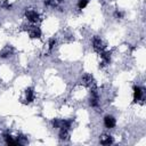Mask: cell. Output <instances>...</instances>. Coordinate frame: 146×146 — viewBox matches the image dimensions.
<instances>
[{
	"label": "cell",
	"instance_id": "1",
	"mask_svg": "<svg viewBox=\"0 0 146 146\" xmlns=\"http://www.w3.org/2000/svg\"><path fill=\"white\" fill-rule=\"evenodd\" d=\"M25 18L27 19V22L29 23H31V24H36V23H39L40 22V14L35 10V9H33V8H27L26 10H25Z\"/></svg>",
	"mask_w": 146,
	"mask_h": 146
},
{
	"label": "cell",
	"instance_id": "2",
	"mask_svg": "<svg viewBox=\"0 0 146 146\" xmlns=\"http://www.w3.org/2000/svg\"><path fill=\"white\" fill-rule=\"evenodd\" d=\"M91 44H92L94 50H95L96 52H98V54L106 49V44H105V42L103 41V39H102L100 36H97V35L92 38Z\"/></svg>",
	"mask_w": 146,
	"mask_h": 146
},
{
	"label": "cell",
	"instance_id": "3",
	"mask_svg": "<svg viewBox=\"0 0 146 146\" xmlns=\"http://www.w3.org/2000/svg\"><path fill=\"white\" fill-rule=\"evenodd\" d=\"M132 96H133V103H139L144 99V89L140 86H133L132 88Z\"/></svg>",
	"mask_w": 146,
	"mask_h": 146
},
{
	"label": "cell",
	"instance_id": "4",
	"mask_svg": "<svg viewBox=\"0 0 146 146\" xmlns=\"http://www.w3.org/2000/svg\"><path fill=\"white\" fill-rule=\"evenodd\" d=\"M103 123H104V127H105L106 129H113V128L116 125V120H115V117H114L113 115L107 114V115L104 116Z\"/></svg>",
	"mask_w": 146,
	"mask_h": 146
},
{
	"label": "cell",
	"instance_id": "5",
	"mask_svg": "<svg viewBox=\"0 0 146 146\" xmlns=\"http://www.w3.org/2000/svg\"><path fill=\"white\" fill-rule=\"evenodd\" d=\"M81 81H82V83H83L84 86H87V87H89V88H92V87L96 86V81H95L94 76H92L91 74H89V73L83 74L82 78H81Z\"/></svg>",
	"mask_w": 146,
	"mask_h": 146
},
{
	"label": "cell",
	"instance_id": "6",
	"mask_svg": "<svg viewBox=\"0 0 146 146\" xmlns=\"http://www.w3.org/2000/svg\"><path fill=\"white\" fill-rule=\"evenodd\" d=\"M29 35L31 39H40L42 36V32L36 25H32L29 29Z\"/></svg>",
	"mask_w": 146,
	"mask_h": 146
},
{
	"label": "cell",
	"instance_id": "7",
	"mask_svg": "<svg viewBox=\"0 0 146 146\" xmlns=\"http://www.w3.org/2000/svg\"><path fill=\"white\" fill-rule=\"evenodd\" d=\"M25 103L26 104H30V103H32V102H34L35 100V91H34V88H32V87H29V88H26V90H25Z\"/></svg>",
	"mask_w": 146,
	"mask_h": 146
},
{
	"label": "cell",
	"instance_id": "8",
	"mask_svg": "<svg viewBox=\"0 0 146 146\" xmlns=\"http://www.w3.org/2000/svg\"><path fill=\"white\" fill-rule=\"evenodd\" d=\"M113 141H114V140H113V137H112L111 135H107V133L102 135L100 138H99V143H100L102 145H105V146L113 144Z\"/></svg>",
	"mask_w": 146,
	"mask_h": 146
},
{
	"label": "cell",
	"instance_id": "9",
	"mask_svg": "<svg viewBox=\"0 0 146 146\" xmlns=\"http://www.w3.org/2000/svg\"><path fill=\"white\" fill-rule=\"evenodd\" d=\"M89 2H90V0H78V9H80V10H82V9H84L88 5H89Z\"/></svg>",
	"mask_w": 146,
	"mask_h": 146
},
{
	"label": "cell",
	"instance_id": "10",
	"mask_svg": "<svg viewBox=\"0 0 146 146\" xmlns=\"http://www.w3.org/2000/svg\"><path fill=\"white\" fill-rule=\"evenodd\" d=\"M56 43H57V41H56L55 38L49 39V41H48V50H49V51H52L54 48L56 47Z\"/></svg>",
	"mask_w": 146,
	"mask_h": 146
},
{
	"label": "cell",
	"instance_id": "11",
	"mask_svg": "<svg viewBox=\"0 0 146 146\" xmlns=\"http://www.w3.org/2000/svg\"><path fill=\"white\" fill-rule=\"evenodd\" d=\"M114 17H115V18H117V19H122V18L124 17V13L117 9V10H115V11H114Z\"/></svg>",
	"mask_w": 146,
	"mask_h": 146
}]
</instances>
